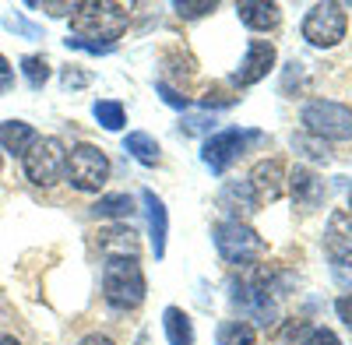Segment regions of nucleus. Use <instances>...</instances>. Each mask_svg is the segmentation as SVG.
Wrapping results in <instances>:
<instances>
[{"label": "nucleus", "mask_w": 352, "mask_h": 345, "mask_svg": "<svg viewBox=\"0 0 352 345\" xmlns=\"http://www.w3.org/2000/svg\"><path fill=\"white\" fill-rule=\"evenodd\" d=\"M127 21H131L127 8L116 4V0H81L71 8V32L78 39L116 46V39L127 32Z\"/></svg>", "instance_id": "obj_1"}, {"label": "nucleus", "mask_w": 352, "mask_h": 345, "mask_svg": "<svg viewBox=\"0 0 352 345\" xmlns=\"http://www.w3.org/2000/svg\"><path fill=\"white\" fill-rule=\"evenodd\" d=\"M144 293H148V282H144V271L134 257H109L102 268L106 303L116 310H134L144 303Z\"/></svg>", "instance_id": "obj_2"}, {"label": "nucleus", "mask_w": 352, "mask_h": 345, "mask_svg": "<svg viewBox=\"0 0 352 345\" xmlns=\"http://www.w3.org/2000/svg\"><path fill=\"white\" fill-rule=\"evenodd\" d=\"M212 236H215V250L222 254V261H229V265H254V261L264 257V250H268L264 240L257 236V229H250L240 219L219 222Z\"/></svg>", "instance_id": "obj_3"}, {"label": "nucleus", "mask_w": 352, "mask_h": 345, "mask_svg": "<svg viewBox=\"0 0 352 345\" xmlns=\"http://www.w3.org/2000/svg\"><path fill=\"white\" fill-rule=\"evenodd\" d=\"M25 166V177L32 180L36 187H53L64 180V169H67V148L60 137H39L32 148L21 155Z\"/></svg>", "instance_id": "obj_4"}, {"label": "nucleus", "mask_w": 352, "mask_h": 345, "mask_svg": "<svg viewBox=\"0 0 352 345\" xmlns=\"http://www.w3.org/2000/svg\"><path fill=\"white\" fill-rule=\"evenodd\" d=\"M64 177L74 190H85V194H96L106 187L109 180V159L102 148L96 145H78L67 152V169H64Z\"/></svg>", "instance_id": "obj_5"}, {"label": "nucleus", "mask_w": 352, "mask_h": 345, "mask_svg": "<svg viewBox=\"0 0 352 345\" xmlns=\"http://www.w3.org/2000/svg\"><path fill=\"white\" fill-rule=\"evenodd\" d=\"M303 127L320 141H349L352 137V109L342 102L314 99L303 106Z\"/></svg>", "instance_id": "obj_6"}, {"label": "nucleus", "mask_w": 352, "mask_h": 345, "mask_svg": "<svg viewBox=\"0 0 352 345\" xmlns=\"http://www.w3.org/2000/svg\"><path fill=\"white\" fill-rule=\"evenodd\" d=\"M345 28H349V14L342 4H335V0H328V4H314L300 25V32L310 46H320V49H328V46H338L345 39Z\"/></svg>", "instance_id": "obj_7"}, {"label": "nucleus", "mask_w": 352, "mask_h": 345, "mask_svg": "<svg viewBox=\"0 0 352 345\" xmlns=\"http://www.w3.org/2000/svg\"><path fill=\"white\" fill-rule=\"evenodd\" d=\"M250 141H261V134L257 131H236V127L219 131V134H212L208 141H204L201 159H204V166H208L212 172H226L232 162L247 152Z\"/></svg>", "instance_id": "obj_8"}, {"label": "nucleus", "mask_w": 352, "mask_h": 345, "mask_svg": "<svg viewBox=\"0 0 352 345\" xmlns=\"http://www.w3.org/2000/svg\"><path fill=\"white\" fill-rule=\"evenodd\" d=\"M324 254L331 257V268L342 278L345 268H352V215L349 212H331L328 229H324Z\"/></svg>", "instance_id": "obj_9"}, {"label": "nucleus", "mask_w": 352, "mask_h": 345, "mask_svg": "<svg viewBox=\"0 0 352 345\" xmlns=\"http://www.w3.org/2000/svg\"><path fill=\"white\" fill-rule=\"evenodd\" d=\"M285 187H289V194H292V205L303 208V212L320 208V205H324V197H328L324 180H320L310 166H296V169H292L289 177H285Z\"/></svg>", "instance_id": "obj_10"}, {"label": "nucleus", "mask_w": 352, "mask_h": 345, "mask_svg": "<svg viewBox=\"0 0 352 345\" xmlns=\"http://www.w3.org/2000/svg\"><path fill=\"white\" fill-rule=\"evenodd\" d=\"M275 67V46L268 39H254L247 46V56L243 64L236 67V74H232V85H240V89H247V85H257L261 78H268V71Z\"/></svg>", "instance_id": "obj_11"}, {"label": "nucleus", "mask_w": 352, "mask_h": 345, "mask_svg": "<svg viewBox=\"0 0 352 345\" xmlns=\"http://www.w3.org/2000/svg\"><path fill=\"white\" fill-rule=\"evenodd\" d=\"M250 190L257 194V201H278L285 194V169L278 159H264L250 169Z\"/></svg>", "instance_id": "obj_12"}, {"label": "nucleus", "mask_w": 352, "mask_h": 345, "mask_svg": "<svg viewBox=\"0 0 352 345\" xmlns=\"http://www.w3.org/2000/svg\"><path fill=\"white\" fill-rule=\"evenodd\" d=\"M141 201L148 208V229H152V250L162 261L166 257V236H169V212L162 205V197H155L152 190H141Z\"/></svg>", "instance_id": "obj_13"}, {"label": "nucleus", "mask_w": 352, "mask_h": 345, "mask_svg": "<svg viewBox=\"0 0 352 345\" xmlns=\"http://www.w3.org/2000/svg\"><path fill=\"white\" fill-rule=\"evenodd\" d=\"M236 14H240V21L247 28H254V32H268V28H275L282 21V8L278 4H264V0H240Z\"/></svg>", "instance_id": "obj_14"}, {"label": "nucleus", "mask_w": 352, "mask_h": 345, "mask_svg": "<svg viewBox=\"0 0 352 345\" xmlns=\"http://www.w3.org/2000/svg\"><path fill=\"white\" fill-rule=\"evenodd\" d=\"M39 141L36 127L25 124V120H4L0 124V148L11 152V155H25Z\"/></svg>", "instance_id": "obj_15"}, {"label": "nucleus", "mask_w": 352, "mask_h": 345, "mask_svg": "<svg viewBox=\"0 0 352 345\" xmlns=\"http://www.w3.org/2000/svg\"><path fill=\"white\" fill-rule=\"evenodd\" d=\"M162 328H166V342L169 345H197V335H194V321L180 307H166L162 310Z\"/></svg>", "instance_id": "obj_16"}, {"label": "nucleus", "mask_w": 352, "mask_h": 345, "mask_svg": "<svg viewBox=\"0 0 352 345\" xmlns=\"http://www.w3.org/2000/svg\"><path fill=\"white\" fill-rule=\"evenodd\" d=\"M124 152H131L141 166H159L162 162V148H159V141L152 134H144V131H131L124 137Z\"/></svg>", "instance_id": "obj_17"}, {"label": "nucleus", "mask_w": 352, "mask_h": 345, "mask_svg": "<svg viewBox=\"0 0 352 345\" xmlns=\"http://www.w3.org/2000/svg\"><path fill=\"white\" fill-rule=\"evenodd\" d=\"M92 215L96 219H127V215H134V201L127 194H106L92 205Z\"/></svg>", "instance_id": "obj_18"}, {"label": "nucleus", "mask_w": 352, "mask_h": 345, "mask_svg": "<svg viewBox=\"0 0 352 345\" xmlns=\"http://www.w3.org/2000/svg\"><path fill=\"white\" fill-rule=\"evenodd\" d=\"M21 74H25V81H28V89H43V85L50 81V60L46 56H39V53H28V56H21Z\"/></svg>", "instance_id": "obj_19"}, {"label": "nucleus", "mask_w": 352, "mask_h": 345, "mask_svg": "<svg viewBox=\"0 0 352 345\" xmlns=\"http://www.w3.org/2000/svg\"><path fill=\"white\" fill-rule=\"evenodd\" d=\"M92 117H96L106 131H120V127L127 124L124 106H120V102H113V99H99V102L92 106Z\"/></svg>", "instance_id": "obj_20"}, {"label": "nucleus", "mask_w": 352, "mask_h": 345, "mask_svg": "<svg viewBox=\"0 0 352 345\" xmlns=\"http://www.w3.org/2000/svg\"><path fill=\"white\" fill-rule=\"evenodd\" d=\"M219 345H257V335L243 321H226L219 328Z\"/></svg>", "instance_id": "obj_21"}, {"label": "nucleus", "mask_w": 352, "mask_h": 345, "mask_svg": "<svg viewBox=\"0 0 352 345\" xmlns=\"http://www.w3.org/2000/svg\"><path fill=\"white\" fill-rule=\"evenodd\" d=\"M4 28H8V32H14V36H25V39H46L43 28L32 25L28 18H21V14H4Z\"/></svg>", "instance_id": "obj_22"}, {"label": "nucleus", "mask_w": 352, "mask_h": 345, "mask_svg": "<svg viewBox=\"0 0 352 345\" xmlns=\"http://www.w3.org/2000/svg\"><path fill=\"white\" fill-rule=\"evenodd\" d=\"M134 236H138L134 229H109L106 240H102L99 247H102V250H109V247L116 243V247H124V257H127V254L134 257V250H138V240H134Z\"/></svg>", "instance_id": "obj_23"}, {"label": "nucleus", "mask_w": 352, "mask_h": 345, "mask_svg": "<svg viewBox=\"0 0 352 345\" xmlns=\"http://www.w3.org/2000/svg\"><path fill=\"white\" fill-rule=\"evenodd\" d=\"M173 8H176L180 18H201V14L215 11V0H176Z\"/></svg>", "instance_id": "obj_24"}, {"label": "nucleus", "mask_w": 352, "mask_h": 345, "mask_svg": "<svg viewBox=\"0 0 352 345\" xmlns=\"http://www.w3.org/2000/svg\"><path fill=\"white\" fill-rule=\"evenodd\" d=\"M64 43H67L71 49H85V53H96V56H99V53H113V49H116V46H106V43H92V39H78V36H67Z\"/></svg>", "instance_id": "obj_25"}, {"label": "nucleus", "mask_w": 352, "mask_h": 345, "mask_svg": "<svg viewBox=\"0 0 352 345\" xmlns=\"http://www.w3.org/2000/svg\"><path fill=\"white\" fill-rule=\"evenodd\" d=\"M303 345H342V338H338L331 328H314V331L303 338Z\"/></svg>", "instance_id": "obj_26"}, {"label": "nucleus", "mask_w": 352, "mask_h": 345, "mask_svg": "<svg viewBox=\"0 0 352 345\" xmlns=\"http://www.w3.org/2000/svg\"><path fill=\"white\" fill-rule=\"evenodd\" d=\"M155 89H159V96H162V102H169V106H176V109H187V99H184L180 92H173V89H169V85H166V81H159V85H155Z\"/></svg>", "instance_id": "obj_27"}, {"label": "nucleus", "mask_w": 352, "mask_h": 345, "mask_svg": "<svg viewBox=\"0 0 352 345\" xmlns=\"http://www.w3.org/2000/svg\"><path fill=\"white\" fill-rule=\"evenodd\" d=\"M11 85H14V71H11V64H8V56L0 53V96H4Z\"/></svg>", "instance_id": "obj_28"}, {"label": "nucleus", "mask_w": 352, "mask_h": 345, "mask_svg": "<svg viewBox=\"0 0 352 345\" xmlns=\"http://www.w3.org/2000/svg\"><path fill=\"white\" fill-rule=\"evenodd\" d=\"M335 310H338V318L345 321V328L352 331V293H349V296H338V303H335Z\"/></svg>", "instance_id": "obj_29"}, {"label": "nucleus", "mask_w": 352, "mask_h": 345, "mask_svg": "<svg viewBox=\"0 0 352 345\" xmlns=\"http://www.w3.org/2000/svg\"><path fill=\"white\" fill-rule=\"evenodd\" d=\"M88 81H92V78L81 74V71H74V67L64 71V85H67V89H81V85H88Z\"/></svg>", "instance_id": "obj_30"}, {"label": "nucleus", "mask_w": 352, "mask_h": 345, "mask_svg": "<svg viewBox=\"0 0 352 345\" xmlns=\"http://www.w3.org/2000/svg\"><path fill=\"white\" fill-rule=\"evenodd\" d=\"M78 345H116L113 338H106V335H88V338H81Z\"/></svg>", "instance_id": "obj_31"}, {"label": "nucleus", "mask_w": 352, "mask_h": 345, "mask_svg": "<svg viewBox=\"0 0 352 345\" xmlns=\"http://www.w3.org/2000/svg\"><path fill=\"white\" fill-rule=\"evenodd\" d=\"M43 8H46L50 14H56V18H64V14H67V11H71L74 4H43Z\"/></svg>", "instance_id": "obj_32"}, {"label": "nucleus", "mask_w": 352, "mask_h": 345, "mask_svg": "<svg viewBox=\"0 0 352 345\" xmlns=\"http://www.w3.org/2000/svg\"><path fill=\"white\" fill-rule=\"evenodd\" d=\"M0 345H21L14 335H0Z\"/></svg>", "instance_id": "obj_33"}, {"label": "nucleus", "mask_w": 352, "mask_h": 345, "mask_svg": "<svg viewBox=\"0 0 352 345\" xmlns=\"http://www.w3.org/2000/svg\"><path fill=\"white\" fill-rule=\"evenodd\" d=\"M349 215H352V194H349Z\"/></svg>", "instance_id": "obj_34"}, {"label": "nucleus", "mask_w": 352, "mask_h": 345, "mask_svg": "<svg viewBox=\"0 0 352 345\" xmlns=\"http://www.w3.org/2000/svg\"><path fill=\"white\" fill-rule=\"evenodd\" d=\"M0 169H4V159H0Z\"/></svg>", "instance_id": "obj_35"}]
</instances>
